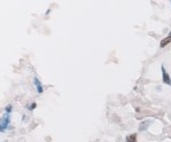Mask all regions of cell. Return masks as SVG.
<instances>
[{
  "label": "cell",
  "instance_id": "7a4b0ae2",
  "mask_svg": "<svg viewBox=\"0 0 171 142\" xmlns=\"http://www.w3.org/2000/svg\"><path fill=\"white\" fill-rule=\"evenodd\" d=\"M161 71H162V81L165 85H171V78L170 76H169V73L165 71L164 65H161Z\"/></svg>",
  "mask_w": 171,
  "mask_h": 142
},
{
  "label": "cell",
  "instance_id": "277c9868",
  "mask_svg": "<svg viewBox=\"0 0 171 142\" xmlns=\"http://www.w3.org/2000/svg\"><path fill=\"white\" fill-rule=\"evenodd\" d=\"M152 122H153L152 119H146V120L141 122V124L139 125V131H141V132L146 131V129H147V127L152 124Z\"/></svg>",
  "mask_w": 171,
  "mask_h": 142
},
{
  "label": "cell",
  "instance_id": "5b68a950",
  "mask_svg": "<svg viewBox=\"0 0 171 142\" xmlns=\"http://www.w3.org/2000/svg\"><path fill=\"white\" fill-rule=\"evenodd\" d=\"M171 42V31H170V33L165 38H163L162 40H161V42H160V47L161 48H164L168 44H170Z\"/></svg>",
  "mask_w": 171,
  "mask_h": 142
},
{
  "label": "cell",
  "instance_id": "3957f363",
  "mask_svg": "<svg viewBox=\"0 0 171 142\" xmlns=\"http://www.w3.org/2000/svg\"><path fill=\"white\" fill-rule=\"evenodd\" d=\"M34 85L36 87V90L38 94H41L44 92V88H43V85H41V81L39 80L37 77H34Z\"/></svg>",
  "mask_w": 171,
  "mask_h": 142
},
{
  "label": "cell",
  "instance_id": "6da1fadb",
  "mask_svg": "<svg viewBox=\"0 0 171 142\" xmlns=\"http://www.w3.org/2000/svg\"><path fill=\"white\" fill-rule=\"evenodd\" d=\"M10 124V117H9V113H5L3 117L1 118V123H0V132H5L7 129V127Z\"/></svg>",
  "mask_w": 171,
  "mask_h": 142
},
{
  "label": "cell",
  "instance_id": "8992f818",
  "mask_svg": "<svg viewBox=\"0 0 171 142\" xmlns=\"http://www.w3.org/2000/svg\"><path fill=\"white\" fill-rule=\"evenodd\" d=\"M125 142H137V134L133 133V134H129L125 139Z\"/></svg>",
  "mask_w": 171,
  "mask_h": 142
},
{
  "label": "cell",
  "instance_id": "ba28073f",
  "mask_svg": "<svg viewBox=\"0 0 171 142\" xmlns=\"http://www.w3.org/2000/svg\"><path fill=\"white\" fill-rule=\"evenodd\" d=\"M170 5H171V0H170Z\"/></svg>",
  "mask_w": 171,
  "mask_h": 142
},
{
  "label": "cell",
  "instance_id": "52a82bcc",
  "mask_svg": "<svg viewBox=\"0 0 171 142\" xmlns=\"http://www.w3.org/2000/svg\"><path fill=\"white\" fill-rule=\"evenodd\" d=\"M13 110V106L12 104H8V106H5V113H10Z\"/></svg>",
  "mask_w": 171,
  "mask_h": 142
}]
</instances>
